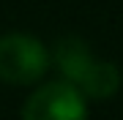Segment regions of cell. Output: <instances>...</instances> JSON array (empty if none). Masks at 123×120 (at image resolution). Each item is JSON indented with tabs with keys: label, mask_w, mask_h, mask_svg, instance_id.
Returning a JSON list of instances; mask_svg holds the SVG:
<instances>
[{
	"label": "cell",
	"mask_w": 123,
	"mask_h": 120,
	"mask_svg": "<svg viewBox=\"0 0 123 120\" xmlns=\"http://www.w3.org/2000/svg\"><path fill=\"white\" fill-rule=\"evenodd\" d=\"M49 60L57 66L63 79L74 85L85 98L104 101L120 90V68L110 60H96L88 41H82L79 36L57 38L55 49L49 52Z\"/></svg>",
	"instance_id": "6da1fadb"
},
{
	"label": "cell",
	"mask_w": 123,
	"mask_h": 120,
	"mask_svg": "<svg viewBox=\"0 0 123 120\" xmlns=\"http://www.w3.org/2000/svg\"><path fill=\"white\" fill-rule=\"evenodd\" d=\"M49 49L30 33L0 36V82L6 85H36L49 71Z\"/></svg>",
	"instance_id": "7a4b0ae2"
},
{
	"label": "cell",
	"mask_w": 123,
	"mask_h": 120,
	"mask_svg": "<svg viewBox=\"0 0 123 120\" xmlns=\"http://www.w3.org/2000/svg\"><path fill=\"white\" fill-rule=\"evenodd\" d=\"M22 120H88V98L66 79L44 82L25 101Z\"/></svg>",
	"instance_id": "3957f363"
}]
</instances>
